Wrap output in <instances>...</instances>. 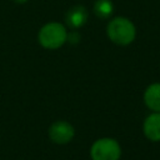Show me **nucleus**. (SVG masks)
Instances as JSON below:
<instances>
[{
  "instance_id": "obj_8",
  "label": "nucleus",
  "mask_w": 160,
  "mask_h": 160,
  "mask_svg": "<svg viewBox=\"0 0 160 160\" xmlns=\"http://www.w3.org/2000/svg\"><path fill=\"white\" fill-rule=\"evenodd\" d=\"M94 12L100 19H109L114 14V4L111 0H96L94 2Z\"/></svg>"
},
{
  "instance_id": "obj_2",
  "label": "nucleus",
  "mask_w": 160,
  "mask_h": 160,
  "mask_svg": "<svg viewBox=\"0 0 160 160\" xmlns=\"http://www.w3.org/2000/svg\"><path fill=\"white\" fill-rule=\"evenodd\" d=\"M68 39V31L65 25L61 22L51 21L41 26L38 34L39 44L49 50H55L61 48Z\"/></svg>"
},
{
  "instance_id": "obj_6",
  "label": "nucleus",
  "mask_w": 160,
  "mask_h": 160,
  "mask_svg": "<svg viewBox=\"0 0 160 160\" xmlns=\"http://www.w3.org/2000/svg\"><path fill=\"white\" fill-rule=\"evenodd\" d=\"M145 138L151 141H160V112H152L146 116L142 124Z\"/></svg>"
},
{
  "instance_id": "obj_5",
  "label": "nucleus",
  "mask_w": 160,
  "mask_h": 160,
  "mask_svg": "<svg viewBox=\"0 0 160 160\" xmlns=\"http://www.w3.org/2000/svg\"><path fill=\"white\" fill-rule=\"evenodd\" d=\"M88 21V10L82 5H74L65 14V24L71 29H79Z\"/></svg>"
},
{
  "instance_id": "obj_4",
  "label": "nucleus",
  "mask_w": 160,
  "mask_h": 160,
  "mask_svg": "<svg viewBox=\"0 0 160 160\" xmlns=\"http://www.w3.org/2000/svg\"><path fill=\"white\" fill-rule=\"evenodd\" d=\"M75 136V129L74 126L65 120L55 121L49 128V138L54 144L58 145H65L70 142Z\"/></svg>"
},
{
  "instance_id": "obj_10",
  "label": "nucleus",
  "mask_w": 160,
  "mask_h": 160,
  "mask_svg": "<svg viewBox=\"0 0 160 160\" xmlns=\"http://www.w3.org/2000/svg\"><path fill=\"white\" fill-rule=\"evenodd\" d=\"M14 2H16V4H24V2H26L28 0H12Z\"/></svg>"
},
{
  "instance_id": "obj_1",
  "label": "nucleus",
  "mask_w": 160,
  "mask_h": 160,
  "mask_svg": "<svg viewBox=\"0 0 160 160\" xmlns=\"http://www.w3.org/2000/svg\"><path fill=\"white\" fill-rule=\"evenodd\" d=\"M106 34L115 45L126 46L135 40L136 29L129 19L116 16L109 21L106 26Z\"/></svg>"
},
{
  "instance_id": "obj_7",
  "label": "nucleus",
  "mask_w": 160,
  "mask_h": 160,
  "mask_svg": "<svg viewBox=\"0 0 160 160\" xmlns=\"http://www.w3.org/2000/svg\"><path fill=\"white\" fill-rule=\"evenodd\" d=\"M144 102L150 110L160 112V82H152L145 89Z\"/></svg>"
},
{
  "instance_id": "obj_9",
  "label": "nucleus",
  "mask_w": 160,
  "mask_h": 160,
  "mask_svg": "<svg viewBox=\"0 0 160 160\" xmlns=\"http://www.w3.org/2000/svg\"><path fill=\"white\" fill-rule=\"evenodd\" d=\"M66 41H69V42L72 44V45H76V44L80 41V34L76 32V31H72V32L68 34V39H66Z\"/></svg>"
},
{
  "instance_id": "obj_3",
  "label": "nucleus",
  "mask_w": 160,
  "mask_h": 160,
  "mask_svg": "<svg viewBox=\"0 0 160 160\" xmlns=\"http://www.w3.org/2000/svg\"><path fill=\"white\" fill-rule=\"evenodd\" d=\"M91 160H119L121 148L115 139L101 138L92 142L90 148Z\"/></svg>"
}]
</instances>
